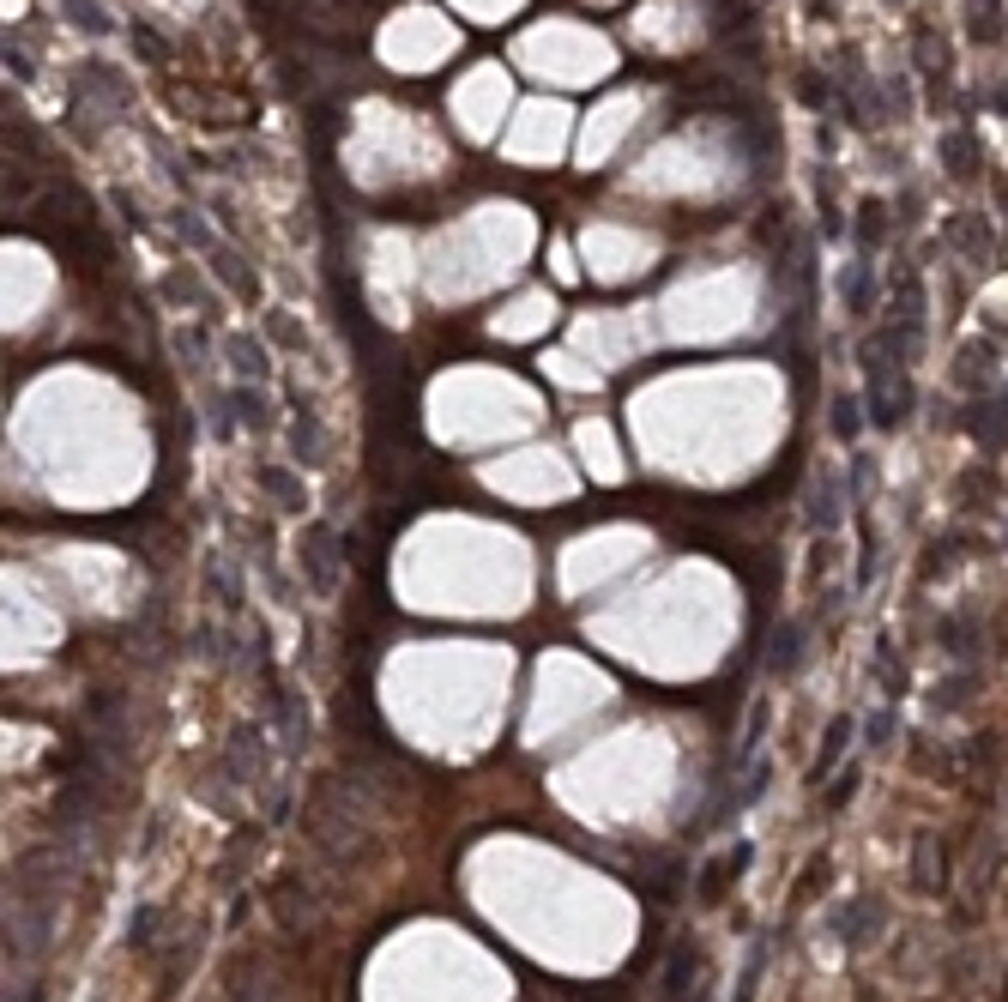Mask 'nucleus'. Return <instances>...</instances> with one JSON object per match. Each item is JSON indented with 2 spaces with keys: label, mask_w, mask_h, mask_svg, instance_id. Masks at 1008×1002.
I'll return each mask as SVG.
<instances>
[{
  "label": "nucleus",
  "mask_w": 1008,
  "mask_h": 1002,
  "mask_svg": "<svg viewBox=\"0 0 1008 1002\" xmlns=\"http://www.w3.org/2000/svg\"><path fill=\"white\" fill-rule=\"evenodd\" d=\"M882 924H888L882 900H839V906H833V930L846 936L852 948H858V942H870V936H876Z\"/></svg>",
  "instance_id": "obj_2"
},
{
  "label": "nucleus",
  "mask_w": 1008,
  "mask_h": 1002,
  "mask_svg": "<svg viewBox=\"0 0 1008 1002\" xmlns=\"http://www.w3.org/2000/svg\"><path fill=\"white\" fill-rule=\"evenodd\" d=\"M912 882H918V894H936V888H942V846L930 840V833L912 846Z\"/></svg>",
  "instance_id": "obj_5"
},
{
  "label": "nucleus",
  "mask_w": 1008,
  "mask_h": 1002,
  "mask_svg": "<svg viewBox=\"0 0 1008 1002\" xmlns=\"http://www.w3.org/2000/svg\"><path fill=\"white\" fill-rule=\"evenodd\" d=\"M67 13H79V25H85V31H103V25H109V19H97L91 0H67Z\"/></svg>",
  "instance_id": "obj_18"
},
{
  "label": "nucleus",
  "mask_w": 1008,
  "mask_h": 1002,
  "mask_svg": "<svg viewBox=\"0 0 1008 1002\" xmlns=\"http://www.w3.org/2000/svg\"><path fill=\"white\" fill-rule=\"evenodd\" d=\"M852 731H858V725H852L846 713H839V719H833V725L821 731V761H815V779H821V773H827L833 761H846V749H852Z\"/></svg>",
  "instance_id": "obj_7"
},
{
  "label": "nucleus",
  "mask_w": 1008,
  "mask_h": 1002,
  "mask_svg": "<svg viewBox=\"0 0 1008 1002\" xmlns=\"http://www.w3.org/2000/svg\"><path fill=\"white\" fill-rule=\"evenodd\" d=\"M230 351H236V369H242V375L266 381V369H272V363H266V351H260L254 339H230Z\"/></svg>",
  "instance_id": "obj_11"
},
{
  "label": "nucleus",
  "mask_w": 1008,
  "mask_h": 1002,
  "mask_svg": "<svg viewBox=\"0 0 1008 1002\" xmlns=\"http://www.w3.org/2000/svg\"><path fill=\"white\" fill-rule=\"evenodd\" d=\"M230 399H236V411H242V423H248V429H266V423H272V411H266V393H254V387H236Z\"/></svg>",
  "instance_id": "obj_10"
},
{
  "label": "nucleus",
  "mask_w": 1008,
  "mask_h": 1002,
  "mask_svg": "<svg viewBox=\"0 0 1008 1002\" xmlns=\"http://www.w3.org/2000/svg\"><path fill=\"white\" fill-rule=\"evenodd\" d=\"M882 236H888V218H882V206H876V200H870V206H864V242H870V248H876V242H882Z\"/></svg>",
  "instance_id": "obj_17"
},
{
  "label": "nucleus",
  "mask_w": 1008,
  "mask_h": 1002,
  "mask_svg": "<svg viewBox=\"0 0 1008 1002\" xmlns=\"http://www.w3.org/2000/svg\"><path fill=\"white\" fill-rule=\"evenodd\" d=\"M689 978H695V948H677V960H670V972H664V1002H683Z\"/></svg>",
  "instance_id": "obj_9"
},
{
  "label": "nucleus",
  "mask_w": 1008,
  "mask_h": 1002,
  "mask_svg": "<svg viewBox=\"0 0 1008 1002\" xmlns=\"http://www.w3.org/2000/svg\"><path fill=\"white\" fill-rule=\"evenodd\" d=\"M749 858H755V852H749V846H731V852H725V858H713V864H707V870H701V900H719V894H725V882H731V876H743V870H749Z\"/></svg>",
  "instance_id": "obj_4"
},
{
  "label": "nucleus",
  "mask_w": 1008,
  "mask_h": 1002,
  "mask_svg": "<svg viewBox=\"0 0 1008 1002\" xmlns=\"http://www.w3.org/2000/svg\"><path fill=\"white\" fill-rule=\"evenodd\" d=\"M852 405H858V399H833V429L846 435V441L858 435V411H852Z\"/></svg>",
  "instance_id": "obj_16"
},
{
  "label": "nucleus",
  "mask_w": 1008,
  "mask_h": 1002,
  "mask_svg": "<svg viewBox=\"0 0 1008 1002\" xmlns=\"http://www.w3.org/2000/svg\"><path fill=\"white\" fill-rule=\"evenodd\" d=\"M839 495H846V489H839V477H827V471H821V477H815V495H809V501H815V508H809V526L839 520Z\"/></svg>",
  "instance_id": "obj_8"
},
{
  "label": "nucleus",
  "mask_w": 1008,
  "mask_h": 1002,
  "mask_svg": "<svg viewBox=\"0 0 1008 1002\" xmlns=\"http://www.w3.org/2000/svg\"><path fill=\"white\" fill-rule=\"evenodd\" d=\"M876 677H888V689H894V695L906 689V664H900V652H894L888 640H876Z\"/></svg>",
  "instance_id": "obj_12"
},
{
  "label": "nucleus",
  "mask_w": 1008,
  "mask_h": 1002,
  "mask_svg": "<svg viewBox=\"0 0 1008 1002\" xmlns=\"http://www.w3.org/2000/svg\"><path fill=\"white\" fill-rule=\"evenodd\" d=\"M320 459V429H314V417L302 411L296 417V465H314Z\"/></svg>",
  "instance_id": "obj_13"
},
{
  "label": "nucleus",
  "mask_w": 1008,
  "mask_h": 1002,
  "mask_svg": "<svg viewBox=\"0 0 1008 1002\" xmlns=\"http://www.w3.org/2000/svg\"><path fill=\"white\" fill-rule=\"evenodd\" d=\"M797 664H803V622H779L773 646H767V671L773 677H797Z\"/></svg>",
  "instance_id": "obj_3"
},
{
  "label": "nucleus",
  "mask_w": 1008,
  "mask_h": 1002,
  "mask_svg": "<svg viewBox=\"0 0 1008 1002\" xmlns=\"http://www.w3.org/2000/svg\"><path fill=\"white\" fill-rule=\"evenodd\" d=\"M948 157H954V176H972V139L966 133H948V145H942Z\"/></svg>",
  "instance_id": "obj_15"
},
{
  "label": "nucleus",
  "mask_w": 1008,
  "mask_h": 1002,
  "mask_svg": "<svg viewBox=\"0 0 1008 1002\" xmlns=\"http://www.w3.org/2000/svg\"><path fill=\"white\" fill-rule=\"evenodd\" d=\"M882 737H894V713H876V719H870V743H882Z\"/></svg>",
  "instance_id": "obj_20"
},
{
  "label": "nucleus",
  "mask_w": 1008,
  "mask_h": 1002,
  "mask_svg": "<svg viewBox=\"0 0 1008 1002\" xmlns=\"http://www.w3.org/2000/svg\"><path fill=\"white\" fill-rule=\"evenodd\" d=\"M954 562H960V544H954V538H942V544H936V556H924V580H942Z\"/></svg>",
  "instance_id": "obj_14"
},
{
  "label": "nucleus",
  "mask_w": 1008,
  "mask_h": 1002,
  "mask_svg": "<svg viewBox=\"0 0 1008 1002\" xmlns=\"http://www.w3.org/2000/svg\"><path fill=\"white\" fill-rule=\"evenodd\" d=\"M339 556H345V550H332V532H326V526H308V532H302L296 562H302L314 598H332V592H339Z\"/></svg>",
  "instance_id": "obj_1"
},
{
  "label": "nucleus",
  "mask_w": 1008,
  "mask_h": 1002,
  "mask_svg": "<svg viewBox=\"0 0 1008 1002\" xmlns=\"http://www.w3.org/2000/svg\"><path fill=\"white\" fill-rule=\"evenodd\" d=\"M254 483H260L266 495H278L284 508H302V501H308V495H302V477H290L284 465H260V471H254Z\"/></svg>",
  "instance_id": "obj_6"
},
{
  "label": "nucleus",
  "mask_w": 1008,
  "mask_h": 1002,
  "mask_svg": "<svg viewBox=\"0 0 1008 1002\" xmlns=\"http://www.w3.org/2000/svg\"><path fill=\"white\" fill-rule=\"evenodd\" d=\"M852 785H858V773H846V779H839V785L827 791V803H833V809H846V803H852Z\"/></svg>",
  "instance_id": "obj_19"
}]
</instances>
